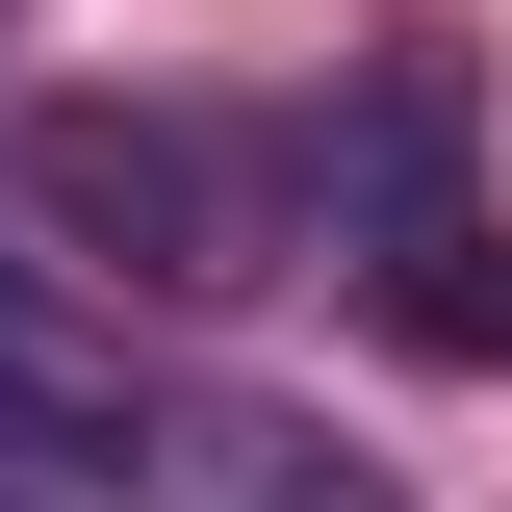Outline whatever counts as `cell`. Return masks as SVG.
<instances>
[{"label":"cell","mask_w":512,"mask_h":512,"mask_svg":"<svg viewBox=\"0 0 512 512\" xmlns=\"http://www.w3.org/2000/svg\"><path fill=\"white\" fill-rule=\"evenodd\" d=\"M359 308L410 333V359H512V231H487V205H436V231H359Z\"/></svg>","instance_id":"3957f363"},{"label":"cell","mask_w":512,"mask_h":512,"mask_svg":"<svg viewBox=\"0 0 512 512\" xmlns=\"http://www.w3.org/2000/svg\"><path fill=\"white\" fill-rule=\"evenodd\" d=\"M231 461H256V512H410L384 461H333V436H231Z\"/></svg>","instance_id":"277c9868"},{"label":"cell","mask_w":512,"mask_h":512,"mask_svg":"<svg viewBox=\"0 0 512 512\" xmlns=\"http://www.w3.org/2000/svg\"><path fill=\"white\" fill-rule=\"evenodd\" d=\"M26 231H52L77 282H154V308L282 282V180H256V128H205V103H26Z\"/></svg>","instance_id":"6da1fadb"},{"label":"cell","mask_w":512,"mask_h":512,"mask_svg":"<svg viewBox=\"0 0 512 512\" xmlns=\"http://www.w3.org/2000/svg\"><path fill=\"white\" fill-rule=\"evenodd\" d=\"M0 512H26V487H0Z\"/></svg>","instance_id":"5b68a950"},{"label":"cell","mask_w":512,"mask_h":512,"mask_svg":"<svg viewBox=\"0 0 512 512\" xmlns=\"http://www.w3.org/2000/svg\"><path fill=\"white\" fill-rule=\"evenodd\" d=\"M0 487H52V512H128V487H154V384H128L103 308H77L52 231H0Z\"/></svg>","instance_id":"7a4b0ae2"}]
</instances>
